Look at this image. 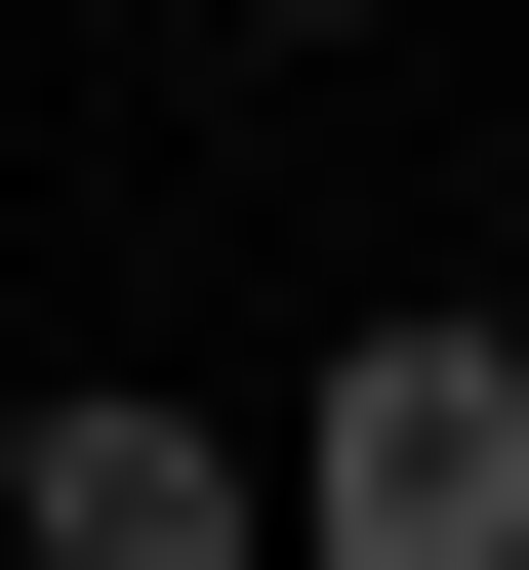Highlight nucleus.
<instances>
[{
    "label": "nucleus",
    "instance_id": "obj_1",
    "mask_svg": "<svg viewBox=\"0 0 529 570\" xmlns=\"http://www.w3.org/2000/svg\"><path fill=\"white\" fill-rule=\"evenodd\" d=\"M285 570H529V326H326V407H285Z\"/></svg>",
    "mask_w": 529,
    "mask_h": 570
},
{
    "label": "nucleus",
    "instance_id": "obj_2",
    "mask_svg": "<svg viewBox=\"0 0 529 570\" xmlns=\"http://www.w3.org/2000/svg\"><path fill=\"white\" fill-rule=\"evenodd\" d=\"M0 570H285V449L164 407V367H41L0 407Z\"/></svg>",
    "mask_w": 529,
    "mask_h": 570
},
{
    "label": "nucleus",
    "instance_id": "obj_3",
    "mask_svg": "<svg viewBox=\"0 0 529 570\" xmlns=\"http://www.w3.org/2000/svg\"><path fill=\"white\" fill-rule=\"evenodd\" d=\"M245 41H366V0H245Z\"/></svg>",
    "mask_w": 529,
    "mask_h": 570
}]
</instances>
